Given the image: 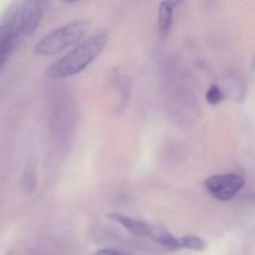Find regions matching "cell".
Returning <instances> with one entry per match:
<instances>
[{"label":"cell","mask_w":255,"mask_h":255,"mask_svg":"<svg viewBox=\"0 0 255 255\" xmlns=\"http://www.w3.org/2000/svg\"><path fill=\"white\" fill-rule=\"evenodd\" d=\"M181 0H162L158 7V32L161 37L168 36L173 24V10Z\"/></svg>","instance_id":"8992f818"},{"label":"cell","mask_w":255,"mask_h":255,"mask_svg":"<svg viewBox=\"0 0 255 255\" xmlns=\"http://www.w3.org/2000/svg\"><path fill=\"white\" fill-rule=\"evenodd\" d=\"M95 255H131V254L125 253V252L115 251V249H102V251L97 252Z\"/></svg>","instance_id":"7c38bea8"},{"label":"cell","mask_w":255,"mask_h":255,"mask_svg":"<svg viewBox=\"0 0 255 255\" xmlns=\"http://www.w3.org/2000/svg\"><path fill=\"white\" fill-rule=\"evenodd\" d=\"M35 169H36V161L32 158L31 162L27 164V168L24 174V181H22V186H24V189L26 193H31L35 188V184H36V173H35Z\"/></svg>","instance_id":"9c48e42d"},{"label":"cell","mask_w":255,"mask_h":255,"mask_svg":"<svg viewBox=\"0 0 255 255\" xmlns=\"http://www.w3.org/2000/svg\"><path fill=\"white\" fill-rule=\"evenodd\" d=\"M179 243H181V248L191 249V251L196 252H202L207 248L206 243L201 238L194 236L182 237V238H179Z\"/></svg>","instance_id":"30bf717a"},{"label":"cell","mask_w":255,"mask_h":255,"mask_svg":"<svg viewBox=\"0 0 255 255\" xmlns=\"http://www.w3.org/2000/svg\"><path fill=\"white\" fill-rule=\"evenodd\" d=\"M90 26V20L80 19L57 27L35 45L34 52L39 56H54L60 54L67 47L74 46L81 41Z\"/></svg>","instance_id":"7a4b0ae2"},{"label":"cell","mask_w":255,"mask_h":255,"mask_svg":"<svg viewBox=\"0 0 255 255\" xmlns=\"http://www.w3.org/2000/svg\"><path fill=\"white\" fill-rule=\"evenodd\" d=\"M19 10L17 4L12 5L0 21V71L14 52L19 35Z\"/></svg>","instance_id":"3957f363"},{"label":"cell","mask_w":255,"mask_h":255,"mask_svg":"<svg viewBox=\"0 0 255 255\" xmlns=\"http://www.w3.org/2000/svg\"><path fill=\"white\" fill-rule=\"evenodd\" d=\"M110 219L117 222L119 224H121L126 231H128L129 233L134 234V236L138 237H148L149 232H151V226L144 222L137 221V219L131 218L128 216H125L121 213H110L109 216Z\"/></svg>","instance_id":"52a82bcc"},{"label":"cell","mask_w":255,"mask_h":255,"mask_svg":"<svg viewBox=\"0 0 255 255\" xmlns=\"http://www.w3.org/2000/svg\"><path fill=\"white\" fill-rule=\"evenodd\" d=\"M148 237L153 239L154 242H157L158 244H161V246L166 247L169 251H179V249H182L179 239H177L168 231H166L164 228H161V227L151 226V232H149Z\"/></svg>","instance_id":"ba28073f"},{"label":"cell","mask_w":255,"mask_h":255,"mask_svg":"<svg viewBox=\"0 0 255 255\" xmlns=\"http://www.w3.org/2000/svg\"><path fill=\"white\" fill-rule=\"evenodd\" d=\"M62 2H65V4H74V2L79 1V0H61Z\"/></svg>","instance_id":"4fadbf2b"},{"label":"cell","mask_w":255,"mask_h":255,"mask_svg":"<svg viewBox=\"0 0 255 255\" xmlns=\"http://www.w3.org/2000/svg\"><path fill=\"white\" fill-rule=\"evenodd\" d=\"M107 41V31L102 30L96 32L77 45L69 54L54 62L47 71V76L51 79H65L80 74L101 55Z\"/></svg>","instance_id":"6da1fadb"},{"label":"cell","mask_w":255,"mask_h":255,"mask_svg":"<svg viewBox=\"0 0 255 255\" xmlns=\"http://www.w3.org/2000/svg\"><path fill=\"white\" fill-rule=\"evenodd\" d=\"M50 0H24L19 10V29L22 35L34 34L41 22Z\"/></svg>","instance_id":"5b68a950"},{"label":"cell","mask_w":255,"mask_h":255,"mask_svg":"<svg viewBox=\"0 0 255 255\" xmlns=\"http://www.w3.org/2000/svg\"><path fill=\"white\" fill-rule=\"evenodd\" d=\"M206 99H207V101H208L209 105H212V106H216V105H219L222 101H223L224 94L218 85H213V86L209 87V90L207 91Z\"/></svg>","instance_id":"8fae6325"},{"label":"cell","mask_w":255,"mask_h":255,"mask_svg":"<svg viewBox=\"0 0 255 255\" xmlns=\"http://www.w3.org/2000/svg\"><path fill=\"white\" fill-rule=\"evenodd\" d=\"M246 184V179L237 173H224L211 176L204 186L217 201L227 202L233 199Z\"/></svg>","instance_id":"277c9868"}]
</instances>
